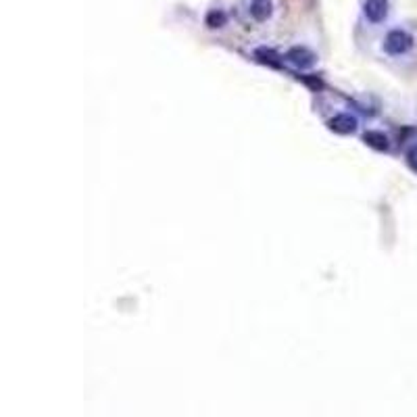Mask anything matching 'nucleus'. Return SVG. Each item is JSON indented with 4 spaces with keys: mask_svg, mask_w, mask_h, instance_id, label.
<instances>
[{
    "mask_svg": "<svg viewBox=\"0 0 417 417\" xmlns=\"http://www.w3.org/2000/svg\"><path fill=\"white\" fill-rule=\"evenodd\" d=\"M286 59H288V63H292L296 69H311V67L317 63L315 53L309 51L307 46H292V49L286 53Z\"/></svg>",
    "mask_w": 417,
    "mask_h": 417,
    "instance_id": "7ed1b4c3",
    "label": "nucleus"
},
{
    "mask_svg": "<svg viewBox=\"0 0 417 417\" xmlns=\"http://www.w3.org/2000/svg\"><path fill=\"white\" fill-rule=\"evenodd\" d=\"M415 49V36L405 28H390L382 36V53L388 59H402Z\"/></svg>",
    "mask_w": 417,
    "mask_h": 417,
    "instance_id": "f257e3e1",
    "label": "nucleus"
},
{
    "mask_svg": "<svg viewBox=\"0 0 417 417\" xmlns=\"http://www.w3.org/2000/svg\"><path fill=\"white\" fill-rule=\"evenodd\" d=\"M248 15L257 24H265L273 15V0H250L248 3Z\"/></svg>",
    "mask_w": 417,
    "mask_h": 417,
    "instance_id": "39448f33",
    "label": "nucleus"
},
{
    "mask_svg": "<svg viewBox=\"0 0 417 417\" xmlns=\"http://www.w3.org/2000/svg\"><path fill=\"white\" fill-rule=\"evenodd\" d=\"M407 159H409V163L417 169V144H413V146L407 151Z\"/></svg>",
    "mask_w": 417,
    "mask_h": 417,
    "instance_id": "6e6552de",
    "label": "nucleus"
},
{
    "mask_svg": "<svg viewBox=\"0 0 417 417\" xmlns=\"http://www.w3.org/2000/svg\"><path fill=\"white\" fill-rule=\"evenodd\" d=\"M327 128L336 134H355L359 128V119L350 113H338L327 119Z\"/></svg>",
    "mask_w": 417,
    "mask_h": 417,
    "instance_id": "20e7f679",
    "label": "nucleus"
},
{
    "mask_svg": "<svg viewBox=\"0 0 417 417\" xmlns=\"http://www.w3.org/2000/svg\"><path fill=\"white\" fill-rule=\"evenodd\" d=\"M363 142H365L367 146L375 148V151H388V148H390V138H388V134H384V132H380V130H367V132L363 134Z\"/></svg>",
    "mask_w": 417,
    "mask_h": 417,
    "instance_id": "423d86ee",
    "label": "nucleus"
},
{
    "mask_svg": "<svg viewBox=\"0 0 417 417\" xmlns=\"http://www.w3.org/2000/svg\"><path fill=\"white\" fill-rule=\"evenodd\" d=\"M205 24H207L209 30H221L223 26H228V15H225V11H221V9H213V11L207 13Z\"/></svg>",
    "mask_w": 417,
    "mask_h": 417,
    "instance_id": "0eeeda50",
    "label": "nucleus"
},
{
    "mask_svg": "<svg viewBox=\"0 0 417 417\" xmlns=\"http://www.w3.org/2000/svg\"><path fill=\"white\" fill-rule=\"evenodd\" d=\"M361 15L369 28H377V26L386 24V19L390 15V0H363Z\"/></svg>",
    "mask_w": 417,
    "mask_h": 417,
    "instance_id": "f03ea898",
    "label": "nucleus"
}]
</instances>
